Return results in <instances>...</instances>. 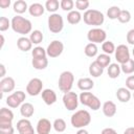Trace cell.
Wrapping results in <instances>:
<instances>
[{
    "label": "cell",
    "instance_id": "24",
    "mask_svg": "<svg viewBox=\"0 0 134 134\" xmlns=\"http://www.w3.org/2000/svg\"><path fill=\"white\" fill-rule=\"evenodd\" d=\"M82 19H83V16L81 15V13L79 10H71L67 14V21L71 25H75V24L80 23Z\"/></svg>",
    "mask_w": 134,
    "mask_h": 134
},
{
    "label": "cell",
    "instance_id": "23",
    "mask_svg": "<svg viewBox=\"0 0 134 134\" xmlns=\"http://www.w3.org/2000/svg\"><path fill=\"white\" fill-rule=\"evenodd\" d=\"M20 113L25 118L31 117L35 113V107L30 103H23L20 106Z\"/></svg>",
    "mask_w": 134,
    "mask_h": 134
},
{
    "label": "cell",
    "instance_id": "29",
    "mask_svg": "<svg viewBox=\"0 0 134 134\" xmlns=\"http://www.w3.org/2000/svg\"><path fill=\"white\" fill-rule=\"evenodd\" d=\"M32 67L37 70H43L48 66V59L42 58V59H32L31 61Z\"/></svg>",
    "mask_w": 134,
    "mask_h": 134
},
{
    "label": "cell",
    "instance_id": "36",
    "mask_svg": "<svg viewBox=\"0 0 134 134\" xmlns=\"http://www.w3.org/2000/svg\"><path fill=\"white\" fill-rule=\"evenodd\" d=\"M115 48L116 47H115V45H114V43L112 41H105L102 44V49H103L104 53L109 54V55L115 51Z\"/></svg>",
    "mask_w": 134,
    "mask_h": 134
},
{
    "label": "cell",
    "instance_id": "26",
    "mask_svg": "<svg viewBox=\"0 0 134 134\" xmlns=\"http://www.w3.org/2000/svg\"><path fill=\"white\" fill-rule=\"evenodd\" d=\"M29 6H27V3L24 0H17L14 2L13 4V9L15 13H17L18 15H21L23 13H25L28 9Z\"/></svg>",
    "mask_w": 134,
    "mask_h": 134
},
{
    "label": "cell",
    "instance_id": "39",
    "mask_svg": "<svg viewBox=\"0 0 134 134\" xmlns=\"http://www.w3.org/2000/svg\"><path fill=\"white\" fill-rule=\"evenodd\" d=\"M73 6H74V2L72 0H62L60 2V7L65 10V12H71L73 10Z\"/></svg>",
    "mask_w": 134,
    "mask_h": 134
},
{
    "label": "cell",
    "instance_id": "16",
    "mask_svg": "<svg viewBox=\"0 0 134 134\" xmlns=\"http://www.w3.org/2000/svg\"><path fill=\"white\" fill-rule=\"evenodd\" d=\"M51 128H52V124L47 118H41L37 124L36 131L38 134H49Z\"/></svg>",
    "mask_w": 134,
    "mask_h": 134
},
{
    "label": "cell",
    "instance_id": "12",
    "mask_svg": "<svg viewBox=\"0 0 134 134\" xmlns=\"http://www.w3.org/2000/svg\"><path fill=\"white\" fill-rule=\"evenodd\" d=\"M64 50V44L60 40H53L50 42V44L47 46L46 52L49 58H58L62 54Z\"/></svg>",
    "mask_w": 134,
    "mask_h": 134
},
{
    "label": "cell",
    "instance_id": "30",
    "mask_svg": "<svg viewBox=\"0 0 134 134\" xmlns=\"http://www.w3.org/2000/svg\"><path fill=\"white\" fill-rule=\"evenodd\" d=\"M43 38H44V37H43L42 31L39 30V29L32 30V31L30 32V35H29V39H30L31 43H32V44H36V45L40 44V43L43 41Z\"/></svg>",
    "mask_w": 134,
    "mask_h": 134
},
{
    "label": "cell",
    "instance_id": "32",
    "mask_svg": "<svg viewBox=\"0 0 134 134\" xmlns=\"http://www.w3.org/2000/svg\"><path fill=\"white\" fill-rule=\"evenodd\" d=\"M84 52L87 57L89 58H93L97 54V46L96 44L94 43H88L86 46H85V49H84Z\"/></svg>",
    "mask_w": 134,
    "mask_h": 134
},
{
    "label": "cell",
    "instance_id": "27",
    "mask_svg": "<svg viewBox=\"0 0 134 134\" xmlns=\"http://www.w3.org/2000/svg\"><path fill=\"white\" fill-rule=\"evenodd\" d=\"M89 73L93 77H98L104 73V68H102L95 61L92 62L89 66Z\"/></svg>",
    "mask_w": 134,
    "mask_h": 134
},
{
    "label": "cell",
    "instance_id": "15",
    "mask_svg": "<svg viewBox=\"0 0 134 134\" xmlns=\"http://www.w3.org/2000/svg\"><path fill=\"white\" fill-rule=\"evenodd\" d=\"M16 87V82L12 76H5L1 79L0 81V91L5 92H12Z\"/></svg>",
    "mask_w": 134,
    "mask_h": 134
},
{
    "label": "cell",
    "instance_id": "22",
    "mask_svg": "<svg viewBox=\"0 0 134 134\" xmlns=\"http://www.w3.org/2000/svg\"><path fill=\"white\" fill-rule=\"evenodd\" d=\"M17 46H18V48L20 50L26 52V51H28V50L31 49L32 43H31V41H30L29 38H27V37H20L17 40Z\"/></svg>",
    "mask_w": 134,
    "mask_h": 134
},
{
    "label": "cell",
    "instance_id": "1",
    "mask_svg": "<svg viewBox=\"0 0 134 134\" xmlns=\"http://www.w3.org/2000/svg\"><path fill=\"white\" fill-rule=\"evenodd\" d=\"M10 22H12L13 30L15 32H17V34L25 36V35L31 32L32 25H31V22L28 19H26V18H24V17H22L20 15H17V16L13 17Z\"/></svg>",
    "mask_w": 134,
    "mask_h": 134
},
{
    "label": "cell",
    "instance_id": "51",
    "mask_svg": "<svg viewBox=\"0 0 134 134\" xmlns=\"http://www.w3.org/2000/svg\"><path fill=\"white\" fill-rule=\"evenodd\" d=\"M132 54L134 55V48H133V50H132Z\"/></svg>",
    "mask_w": 134,
    "mask_h": 134
},
{
    "label": "cell",
    "instance_id": "25",
    "mask_svg": "<svg viewBox=\"0 0 134 134\" xmlns=\"http://www.w3.org/2000/svg\"><path fill=\"white\" fill-rule=\"evenodd\" d=\"M121 72V69H120V66L117 64V63H111L109 66H108V70H107V73L109 75L110 79H117L119 76Z\"/></svg>",
    "mask_w": 134,
    "mask_h": 134
},
{
    "label": "cell",
    "instance_id": "13",
    "mask_svg": "<svg viewBox=\"0 0 134 134\" xmlns=\"http://www.w3.org/2000/svg\"><path fill=\"white\" fill-rule=\"evenodd\" d=\"M14 120V113L10 109L7 108H1L0 110V127H7L13 126Z\"/></svg>",
    "mask_w": 134,
    "mask_h": 134
},
{
    "label": "cell",
    "instance_id": "6",
    "mask_svg": "<svg viewBox=\"0 0 134 134\" xmlns=\"http://www.w3.org/2000/svg\"><path fill=\"white\" fill-rule=\"evenodd\" d=\"M48 29L53 34H59L63 30L64 27V20L60 14H51L48 17Z\"/></svg>",
    "mask_w": 134,
    "mask_h": 134
},
{
    "label": "cell",
    "instance_id": "8",
    "mask_svg": "<svg viewBox=\"0 0 134 134\" xmlns=\"http://www.w3.org/2000/svg\"><path fill=\"white\" fill-rule=\"evenodd\" d=\"M62 100H63V104H64L65 108L68 111H74L79 106L80 98H79V95L75 92L69 91L67 93H64Z\"/></svg>",
    "mask_w": 134,
    "mask_h": 134
},
{
    "label": "cell",
    "instance_id": "11",
    "mask_svg": "<svg viewBox=\"0 0 134 134\" xmlns=\"http://www.w3.org/2000/svg\"><path fill=\"white\" fill-rule=\"evenodd\" d=\"M42 91H43V82L38 77L31 79L26 85V92L30 96H37L40 93H42Z\"/></svg>",
    "mask_w": 134,
    "mask_h": 134
},
{
    "label": "cell",
    "instance_id": "7",
    "mask_svg": "<svg viewBox=\"0 0 134 134\" xmlns=\"http://www.w3.org/2000/svg\"><path fill=\"white\" fill-rule=\"evenodd\" d=\"M87 39L90 43H104L107 39V32L99 27H94L89 29V31L87 32Z\"/></svg>",
    "mask_w": 134,
    "mask_h": 134
},
{
    "label": "cell",
    "instance_id": "42",
    "mask_svg": "<svg viewBox=\"0 0 134 134\" xmlns=\"http://www.w3.org/2000/svg\"><path fill=\"white\" fill-rule=\"evenodd\" d=\"M126 88L130 91H134V75H129L126 80Z\"/></svg>",
    "mask_w": 134,
    "mask_h": 134
},
{
    "label": "cell",
    "instance_id": "28",
    "mask_svg": "<svg viewBox=\"0 0 134 134\" xmlns=\"http://www.w3.org/2000/svg\"><path fill=\"white\" fill-rule=\"evenodd\" d=\"M95 62H96L102 68H106V67H108V66L111 64V58H110L109 54L102 53V54H98V55L96 57Z\"/></svg>",
    "mask_w": 134,
    "mask_h": 134
},
{
    "label": "cell",
    "instance_id": "38",
    "mask_svg": "<svg viewBox=\"0 0 134 134\" xmlns=\"http://www.w3.org/2000/svg\"><path fill=\"white\" fill-rule=\"evenodd\" d=\"M117 20L120 23H124V24L125 23H129L130 20H131V14H130V12L127 10V9H121L120 10V14H119V16L117 18Z\"/></svg>",
    "mask_w": 134,
    "mask_h": 134
},
{
    "label": "cell",
    "instance_id": "50",
    "mask_svg": "<svg viewBox=\"0 0 134 134\" xmlns=\"http://www.w3.org/2000/svg\"><path fill=\"white\" fill-rule=\"evenodd\" d=\"M0 37H1V48H2L3 45H4V42H5V41H4V37H3V35H1Z\"/></svg>",
    "mask_w": 134,
    "mask_h": 134
},
{
    "label": "cell",
    "instance_id": "9",
    "mask_svg": "<svg viewBox=\"0 0 134 134\" xmlns=\"http://www.w3.org/2000/svg\"><path fill=\"white\" fill-rule=\"evenodd\" d=\"M25 98H26L25 92H23L21 90H18L16 92H13L12 94H9L6 97V105L9 108H17V107H19L23 104Z\"/></svg>",
    "mask_w": 134,
    "mask_h": 134
},
{
    "label": "cell",
    "instance_id": "21",
    "mask_svg": "<svg viewBox=\"0 0 134 134\" xmlns=\"http://www.w3.org/2000/svg\"><path fill=\"white\" fill-rule=\"evenodd\" d=\"M28 12H29L30 16H32V17H40V16H42L44 14L45 6L42 5L41 3H38V2L37 3H32V4L29 5Z\"/></svg>",
    "mask_w": 134,
    "mask_h": 134
},
{
    "label": "cell",
    "instance_id": "48",
    "mask_svg": "<svg viewBox=\"0 0 134 134\" xmlns=\"http://www.w3.org/2000/svg\"><path fill=\"white\" fill-rule=\"evenodd\" d=\"M124 134H134V127H129L124 131Z\"/></svg>",
    "mask_w": 134,
    "mask_h": 134
},
{
    "label": "cell",
    "instance_id": "45",
    "mask_svg": "<svg viewBox=\"0 0 134 134\" xmlns=\"http://www.w3.org/2000/svg\"><path fill=\"white\" fill-rule=\"evenodd\" d=\"M100 134H118L113 128H105L102 130Z\"/></svg>",
    "mask_w": 134,
    "mask_h": 134
},
{
    "label": "cell",
    "instance_id": "41",
    "mask_svg": "<svg viewBox=\"0 0 134 134\" xmlns=\"http://www.w3.org/2000/svg\"><path fill=\"white\" fill-rule=\"evenodd\" d=\"M9 27H12V22L8 20V18L1 17L0 18V31H5Z\"/></svg>",
    "mask_w": 134,
    "mask_h": 134
},
{
    "label": "cell",
    "instance_id": "49",
    "mask_svg": "<svg viewBox=\"0 0 134 134\" xmlns=\"http://www.w3.org/2000/svg\"><path fill=\"white\" fill-rule=\"evenodd\" d=\"M75 134H89V132L83 128V129H79V131H77Z\"/></svg>",
    "mask_w": 134,
    "mask_h": 134
},
{
    "label": "cell",
    "instance_id": "33",
    "mask_svg": "<svg viewBox=\"0 0 134 134\" xmlns=\"http://www.w3.org/2000/svg\"><path fill=\"white\" fill-rule=\"evenodd\" d=\"M31 55L32 59H42V58H47V52L46 49H44L41 46H36L31 50Z\"/></svg>",
    "mask_w": 134,
    "mask_h": 134
},
{
    "label": "cell",
    "instance_id": "14",
    "mask_svg": "<svg viewBox=\"0 0 134 134\" xmlns=\"http://www.w3.org/2000/svg\"><path fill=\"white\" fill-rule=\"evenodd\" d=\"M17 130L19 134H35V129L27 118H22L17 122Z\"/></svg>",
    "mask_w": 134,
    "mask_h": 134
},
{
    "label": "cell",
    "instance_id": "17",
    "mask_svg": "<svg viewBox=\"0 0 134 134\" xmlns=\"http://www.w3.org/2000/svg\"><path fill=\"white\" fill-rule=\"evenodd\" d=\"M42 99L47 106H51L57 102V94L52 89H44L42 91Z\"/></svg>",
    "mask_w": 134,
    "mask_h": 134
},
{
    "label": "cell",
    "instance_id": "3",
    "mask_svg": "<svg viewBox=\"0 0 134 134\" xmlns=\"http://www.w3.org/2000/svg\"><path fill=\"white\" fill-rule=\"evenodd\" d=\"M83 20L87 25L99 26L105 21V16L102 12L97 9H88L84 13Z\"/></svg>",
    "mask_w": 134,
    "mask_h": 134
},
{
    "label": "cell",
    "instance_id": "2",
    "mask_svg": "<svg viewBox=\"0 0 134 134\" xmlns=\"http://www.w3.org/2000/svg\"><path fill=\"white\" fill-rule=\"evenodd\" d=\"M70 122L73 128L83 129L91 122V115L87 110H77L71 115Z\"/></svg>",
    "mask_w": 134,
    "mask_h": 134
},
{
    "label": "cell",
    "instance_id": "46",
    "mask_svg": "<svg viewBox=\"0 0 134 134\" xmlns=\"http://www.w3.org/2000/svg\"><path fill=\"white\" fill-rule=\"evenodd\" d=\"M10 5V0H0V7L7 8Z\"/></svg>",
    "mask_w": 134,
    "mask_h": 134
},
{
    "label": "cell",
    "instance_id": "35",
    "mask_svg": "<svg viewBox=\"0 0 134 134\" xmlns=\"http://www.w3.org/2000/svg\"><path fill=\"white\" fill-rule=\"evenodd\" d=\"M120 10H121V9H120L118 6L113 5V6H111V7L108 8V10H107V16H108V18H109L110 20H115V19L118 18V16H119V14H120Z\"/></svg>",
    "mask_w": 134,
    "mask_h": 134
},
{
    "label": "cell",
    "instance_id": "10",
    "mask_svg": "<svg viewBox=\"0 0 134 134\" xmlns=\"http://www.w3.org/2000/svg\"><path fill=\"white\" fill-rule=\"evenodd\" d=\"M114 54H115V59L117 61L118 64L122 65V64H126L127 62L130 61V50L128 48V46H126L125 44H120L118 45L116 48H115V51H114Z\"/></svg>",
    "mask_w": 134,
    "mask_h": 134
},
{
    "label": "cell",
    "instance_id": "20",
    "mask_svg": "<svg viewBox=\"0 0 134 134\" xmlns=\"http://www.w3.org/2000/svg\"><path fill=\"white\" fill-rule=\"evenodd\" d=\"M77 87L82 91H89L94 87V82L90 77H82L77 81Z\"/></svg>",
    "mask_w": 134,
    "mask_h": 134
},
{
    "label": "cell",
    "instance_id": "4",
    "mask_svg": "<svg viewBox=\"0 0 134 134\" xmlns=\"http://www.w3.org/2000/svg\"><path fill=\"white\" fill-rule=\"evenodd\" d=\"M79 98H80V102L82 105L92 109L93 111H96L100 108V100L99 98L94 95L93 93L91 92H88V91H83L80 95H79Z\"/></svg>",
    "mask_w": 134,
    "mask_h": 134
},
{
    "label": "cell",
    "instance_id": "18",
    "mask_svg": "<svg viewBox=\"0 0 134 134\" xmlns=\"http://www.w3.org/2000/svg\"><path fill=\"white\" fill-rule=\"evenodd\" d=\"M103 113L106 117H113L116 114V105L112 100H107L102 106Z\"/></svg>",
    "mask_w": 134,
    "mask_h": 134
},
{
    "label": "cell",
    "instance_id": "52",
    "mask_svg": "<svg viewBox=\"0 0 134 134\" xmlns=\"http://www.w3.org/2000/svg\"><path fill=\"white\" fill-rule=\"evenodd\" d=\"M132 97L134 98V91H133V94H132Z\"/></svg>",
    "mask_w": 134,
    "mask_h": 134
},
{
    "label": "cell",
    "instance_id": "5",
    "mask_svg": "<svg viewBox=\"0 0 134 134\" xmlns=\"http://www.w3.org/2000/svg\"><path fill=\"white\" fill-rule=\"evenodd\" d=\"M73 82H74V75L71 71H63L60 76H59V89L64 92L67 93L69 91H71V88L73 86Z\"/></svg>",
    "mask_w": 134,
    "mask_h": 134
},
{
    "label": "cell",
    "instance_id": "43",
    "mask_svg": "<svg viewBox=\"0 0 134 134\" xmlns=\"http://www.w3.org/2000/svg\"><path fill=\"white\" fill-rule=\"evenodd\" d=\"M15 129L13 126L7 127H0V134H14Z\"/></svg>",
    "mask_w": 134,
    "mask_h": 134
},
{
    "label": "cell",
    "instance_id": "44",
    "mask_svg": "<svg viewBox=\"0 0 134 134\" xmlns=\"http://www.w3.org/2000/svg\"><path fill=\"white\" fill-rule=\"evenodd\" d=\"M127 42L131 45H134V28L130 29L127 34Z\"/></svg>",
    "mask_w": 134,
    "mask_h": 134
},
{
    "label": "cell",
    "instance_id": "40",
    "mask_svg": "<svg viewBox=\"0 0 134 134\" xmlns=\"http://www.w3.org/2000/svg\"><path fill=\"white\" fill-rule=\"evenodd\" d=\"M75 7L77 8V10H88V7H89V4L90 2L88 0H76L75 1Z\"/></svg>",
    "mask_w": 134,
    "mask_h": 134
},
{
    "label": "cell",
    "instance_id": "34",
    "mask_svg": "<svg viewBox=\"0 0 134 134\" xmlns=\"http://www.w3.org/2000/svg\"><path fill=\"white\" fill-rule=\"evenodd\" d=\"M66 127H67L66 121H65L63 118H57V119H54V121H53V124H52V128H53L57 132H59V133L64 132V131L66 130Z\"/></svg>",
    "mask_w": 134,
    "mask_h": 134
},
{
    "label": "cell",
    "instance_id": "37",
    "mask_svg": "<svg viewBox=\"0 0 134 134\" xmlns=\"http://www.w3.org/2000/svg\"><path fill=\"white\" fill-rule=\"evenodd\" d=\"M120 69L125 74H131L134 72V60L130 59L129 62H127L126 64L120 65Z\"/></svg>",
    "mask_w": 134,
    "mask_h": 134
},
{
    "label": "cell",
    "instance_id": "47",
    "mask_svg": "<svg viewBox=\"0 0 134 134\" xmlns=\"http://www.w3.org/2000/svg\"><path fill=\"white\" fill-rule=\"evenodd\" d=\"M5 72H6V70H5V66L3 65V64H0V77H5Z\"/></svg>",
    "mask_w": 134,
    "mask_h": 134
},
{
    "label": "cell",
    "instance_id": "31",
    "mask_svg": "<svg viewBox=\"0 0 134 134\" xmlns=\"http://www.w3.org/2000/svg\"><path fill=\"white\" fill-rule=\"evenodd\" d=\"M59 7H60V2L58 0H47L45 2V9L51 14H55Z\"/></svg>",
    "mask_w": 134,
    "mask_h": 134
},
{
    "label": "cell",
    "instance_id": "19",
    "mask_svg": "<svg viewBox=\"0 0 134 134\" xmlns=\"http://www.w3.org/2000/svg\"><path fill=\"white\" fill-rule=\"evenodd\" d=\"M116 97L120 103H128L132 97V93L128 88L120 87L116 90Z\"/></svg>",
    "mask_w": 134,
    "mask_h": 134
}]
</instances>
